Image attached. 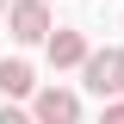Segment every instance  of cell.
Segmentation results:
<instances>
[{
	"mask_svg": "<svg viewBox=\"0 0 124 124\" xmlns=\"http://www.w3.org/2000/svg\"><path fill=\"white\" fill-rule=\"evenodd\" d=\"M81 81H87V87L112 106V99L124 93V50H112V44H106V50H93V56H87V68H81Z\"/></svg>",
	"mask_w": 124,
	"mask_h": 124,
	"instance_id": "obj_1",
	"label": "cell"
},
{
	"mask_svg": "<svg viewBox=\"0 0 124 124\" xmlns=\"http://www.w3.org/2000/svg\"><path fill=\"white\" fill-rule=\"evenodd\" d=\"M6 25H13L19 44H50V0H13Z\"/></svg>",
	"mask_w": 124,
	"mask_h": 124,
	"instance_id": "obj_2",
	"label": "cell"
},
{
	"mask_svg": "<svg viewBox=\"0 0 124 124\" xmlns=\"http://www.w3.org/2000/svg\"><path fill=\"white\" fill-rule=\"evenodd\" d=\"M31 118H37V124H81V99L68 87H44L37 106H31Z\"/></svg>",
	"mask_w": 124,
	"mask_h": 124,
	"instance_id": "obj_3",
	"label": "cell"
},
{
	"mask_svg": "<svg viewBox=\"0 0 124 124\" xmlns=\"http://www.w3.org/2000/svg\"><path fill=\"white\" fill-rule=\"evenodd\" d=\"M87 56H93V44L81 31H50V62L56 68H87Z\"/></svg>",
	"mask_w": 124,
	"mask_h": 124,
	"instance_id": "obj_4",
	"label": "cell"
},
{
	"mask_svg": "<svg viewBox=\"0 0 124 124\" xmlns=\"http://www.w3.org/2000/svg\"><path fill=\"white\" fill-rule=\"evenodd\" d=\"M0 93L6 99H25V93H37V75H31V62H0Z\"/></svg>",
	"mask_w": 124,
	"mask_h": 124,
	"instance_id": "obj_5",
	"label": "cell"
},
{
	"mask_svg": "<svg viewBox=\"0 0 124 124\" xmlns=\"http://www.w3.org/2000/svg\"><path fill=\"white\" fill-rule=\"evenodd\" d=\"M0 124H37V118H25L19 106H0Z\"/></svg>",
	"mask_w": 124,
	"mask_h": 124,
	"instance_id": "obj_6",
	"label": "cell"
},
{
	"mask_svg": "<svg viewBox=\"0 0 124 124\" xmlns=\"http://www.w3.org/2000/svg\"><path fill=\"white\" fill-rule=\"evenodd\" d=\"M99 124H124V99H112V106L99 112Z\"/></svg>",
	"mask_w": 124,
	"mask_h": 124,
	"instance_id": "obj_7",
	"label": "cell"
},
{
	"mask_svg": "<svg viewBox=\"0 0 124 124\" xmlns=\"http://www.w3.org/2000/svg\"><path fill=\"white\" fill-rule=\"evenodd\" d=\"M0 19H6V0H0Z\"/></svg>",
	"mask_w": 124,
	"mask_h": 124,
	"instance_id": "obj_8",
	"label": "cell"
}]
</instances>
